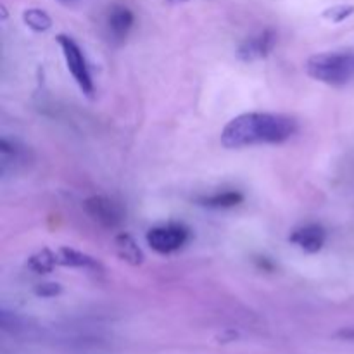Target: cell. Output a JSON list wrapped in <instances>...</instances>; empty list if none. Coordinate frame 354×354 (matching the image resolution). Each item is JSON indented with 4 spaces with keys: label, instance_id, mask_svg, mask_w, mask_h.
<instances>
[{
    "label": "cell",
    "instance_id": "1",
    "mask_svg": "<svg viewBox=\"0 0 354 354\" xmlns=\"http://www.w3.org/2000/svg\"><path fill=\"white\" fill-rule=\"evenodd\" d=\"M296 131V120L286 114L244 113L225 124L221 145L227 149L277 145L292 138Z\"/></svg>",
    "mask_w": 354,
    "mask_h": 354
},
{
    "label": "cell",
    "instance_id": "2",
    "mask_svg": "<svg viewBox=\"0 0 354 354\" xmlns=\"http://www.w3.org/2000/svg\"><path fill=\"white\" fill-rule=\"evenodd\" d=\"M306 73L328 86H344L354 80V52H322L308 59Z\"/></svg>",
    "mask_w": 354,
    "mask_h": 354
},
{
    "label": "cell",
    "instance_id": "3",
    "mask_svg": "<svg viewBox=\"0 0 354 354\" xmlns=\"http://www.w3.org/2000/svg\"><path fill=\"white\" fill-rule=\"evenodd\" d=\"M55 41H57V45L61 47L66 68H68L69 75L73 76V80H75V83L78 85V88L82 90L86 97H92L93 93H95V85H93L88 62H86L85 54H83L78 41L64 33L57 35V37H55Z\"/></svg>",
    "mask_w": 354,
    "mask_h": 354
},
{
    "label": "cell",
    "instance_id": "4",
    "mask_svg": "<svg viewBox=\"0 0 354 354\" xmlns=\"http://www.w3.org/2000/svg\"><path fill=\"white\" fill-rule=\"evenodd\" d=\"M189 228L180 223L159 225V227L151 228L145 235L149 248L158 254H171V252L180 251L189 242Z\"/></svg>",
    "mask_w": 354,
    "mask_h": 354
},
{
    "label": "cell",
    "instance_id": "5",
    "mask_svg": "<svg viewBox=\"0 0 354 354\" xmlns=\"http://www.w3.org/2000/svg\"><path fill=\"white\" fill-rule=\"evenodd\" d=\"M86 216L104 228H116L123 223L124 209L120 203L106 196H92L83 203Z\"/></svg>",
    "mask_w": 354,
    "mask_h": 354
},
{
    "label": "cell",
    "instance_id": "6",
    "mask_svg": "<svg viewBox=\"0 0 354 354\" xmlns=\"http://www.w3.org/2000/svg\"><path fill=\"white\" fill-rule=\"evenodd\" d=\"M277 45V33L272 28L258 31L256 35L245 38L241 45H239L237 57L242 62H254L259 59H265L272 54V50Z\"/></svg>",
    "mask_w": 354,
    "mask_h": 354
},
{
    "label": "cell",
    "instance_id": "7",
    "mask_svg": "<svg viewBox=\"0 0 354 354\" xmlns=\"http://www.w3.org/2000/svg\"><path fill=\"white\" fill-rule=\"evenodd\" d=\"M135 24V14L130 7L114 3L106 14V30L113 41H124Z\"/></svg>",
    "mask_w": 354,
    "mask_h": 354
},
{
    "label": "cell",
    "instance_id": "8",
    "mask_svg": "<svg viewBox=\"0 0 354 354\" xmlns=\"http://www.w3.org/2000/svg\"><path fill=\"white\" fill-rule=\"evenodd\" d=\"M289 242L308 254H315L324 249L325 242H327V232L322 225L308 223L294 228L292 234L289 235Z\"/></svg>",
    "mask_w": 354,
    "mask_h": 354
},
{
    "label": "cell",
    "instance_id": "9",
    "mask_svg": "<svg viewBox=\"0 0 354 354\" xmlns=\"http://www.w3.org/2000/svg\"><path fill=\"white\" fill-rule=\"evenodd\" d=\"M57 263L61 266H69V268H82V270H92V272H99L102 270L100 263L92 256L85 254L82 251H76L71 248H61L57 252Z\"/></svg>",
    "mask_w": 354,
    "mask_h": 354
},
{
    "label": "cell",
    "instance_id": "10",
    "mask_svg": "<svg viewBox=\"0 0 354 354\" xmlns=\"http://www.w3.org/2000/svg\"><path fill=\"white\" fill-rule=\"evenodd\" d=\"M244 201V196L237 190H223V192H214L211 196H203L197 199L199 206L211 207V209H230L239 206Z\"/></svg>",
    "mask_w": 354,
    "mask_h": 354
},
{
    "label": "cell",
    "instance_id": "11",
    "mask_svg": "<svg viewBox=\"0 0 354 354\" xmlns=\"http://www.w3.org/2000/svg\"><path fill=\"white\" fill-rule=\"evenodd\" d=\"M114 248H116V254L120 256L123 261L130 263V265L138 266L144 263V252L138 248L133 237L128 234H120L114 239Z\"/></svg>",
    "mask_w": 354,
    "mask_h": 354
},
{
    "label": "cell",
    "instance_id": "12",
    "mask_svg": "<svg viewBox=\"0 0 354 354\" xmlns=\"http://www.w3.org/2000/svg\"><path fill=\"white\" fill-rule=\"evenodd\" d=\"M57 254L52 252L50 249H41V251L35 252L33 256L28 258V270H31L37 275H44V273H50L52 270L57 266Z\"/></svg>",
    "mask_w": 354,
    "mask_h": 354
},
{
    "label": "cell",
    "instance_id": "13",
    "mask_svg": "<svg viewBox=\"0 0 354 354\" xmlns=\"http://www.w3.org/2000/svg\"><path fill=\"white\" fill-rule=\"evenodd\" d=\"M23 23L35 33H44L52 28V17L44 9L31 7V9L23 10Z\"/></svg>",
    "mask_w": 354,
    "mask_h": 354
},
{
    "label": "cell",
    "instance_id": "14",
    "mask_svg": "<svg viewBox=\"0 0 354 354\" xmlns=\"http://www.w3.org/2000/svg\"><path fill=\"white\" fill-rule=\"evenodd\" d=\"M354 14V6H349V3H337V6H332L328 9H325L322 12V17L330 23H342L346 21L348 17H351Z\"/></svg>",
    "mask_w": 354,
    "mask_h": 354
},
{
    "label": "cell",
    "instance_id": "15",
    "mask_svg": "<svg viewBox=\"0 0 354 354\" xmlns=\"http://www.w3.org/2000/svg\"><path fill=\"white\" fill-rule=\"evenodd\" d=\"M61 286L59 283H41V286H37L35 292L40 297H54L57 294H61Z\"/></svg>",
    "mask_w": 354,
    "mask_h": 354
},
{
    "label": "cell",
    "instance_id": "16",
    "mask_svg": "<svg viewBox=\"0 0 354 354\" xmlns=\"http://www.w3.org/2000/svg\"><path fill=\"white\" fill-rule=\"evenodd\" d=\"M162 2L173 3V6H176V3H185V2H190V0H162Z\"/></svg>",
    "mask_w": 354,
    "mask_h": 354
},
{
    "label": "cell",
    "instance_id": "17",
    "mask_svg": "<svg viewBox=\"0 0 354 354\" xmlns=\"http://www.w3.org/2000/svg\"><path fill=\"white\" fill-rule=\"evenodd\" d=\"M62 2H73V0H62Z\"/></svg>",
    "mask_w": 354,
    "mask_h": 354
}]
</instances>
